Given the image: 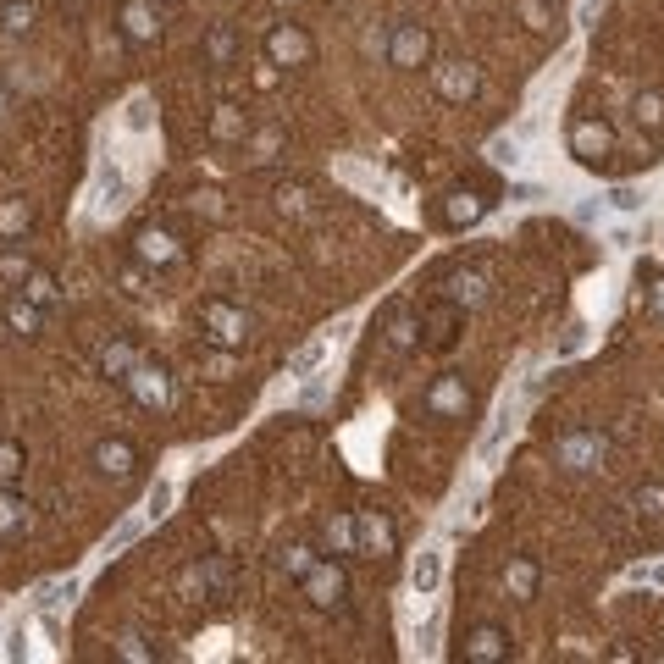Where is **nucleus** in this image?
<instances>
[{
	"label": "nucleus",
	"mask_w": 664,
	"mask_h": 664,
	"mask_svg": "<svg viewBox=\"0 0 664 664\" xmlns=\"http://www.w3.org/2000/svg\"><path fill=\"white\" fill-rule=\"evenodd\" d=\"M604 454L609 438L598 427H576L565 438H554V465H565V471H593V465H604Z\"/></svg>",
	"instance_id": "f257e3e1"
},
{
	"label": "nucleus",
	"mask_w": 664,
	"mask_h": 664,
	"mask_svg": "<svg viewBox=\"0 0 664 664\" xmlns=\"http://www.w3.org/2000/svg\"><path fill=\"white\" fill-rule=\"evenodd\" d=\"M200 327H205L211 344L238 349V344H244V332H249V316L238 305H227V299H205V305H200Z\"/></svg>",
	"instance_id": "f03ea898"
},
{
	"label": "nucleus",
	"mask_w": 664,
	"mask_h": 664,
	"mask_svg": "<svg viewBox=\"0 0 664 664\" xmlns=\"http://www.w3.org/2000/svg\"><path fill=\"white\" fill-rule=\"evenodd\" d=\"M570 155H576L581 166H598L615 155V128H609L604 117H581L576 128H570Z\"/></svg>",
	"instance_id": "7ed1b4c3"
},
{
	"label": "nucleus",
	"mask_w": 664,
	"mask_h": 664,
	"mask_svg": "<svg viewBox=\"0 0 664 664\" xmlns=\"http://www.w3.org/2000/svg\"><path fill=\"white\" fill-rule=\"evenodd\" d=\"M388 61H393V67H404V72L427 67V61H432V34H427L421 23H393V34H388Z\"/></svg>",
	"instance_id": "20e7f679"
},
{
	"label": "nucleus",
	"mask_w": 664,
	"mask_h": 664,
	"mask_svg": "<svg viewBox=\"0 0 664 664\" xmlns=\"http://www.w3.org/2000/svg\"><path fill=\"white\" fill-rule=\"evenodd\" d=\"M305 598L316 609H332V604H344V593H349V581H344V565H332V559H316V565L305 570Z\"/></svg>",
	"instance_id": "39448f33"
},
{
	"label": "nucleus",
	"mask_w": 664,
	"mask_h": 664,
	"mask_svg": "<svg viewBox=\"0 0 664 664\" xmlns=\"http://www.w3.org/2000/svg\"><path fill=\"white\" fill-rule=\"evenodd\" d=\"M266 56H272V67H305L316 56V45H310V34L299 23H277L266 34Z\"/></svg>",
	"instance_id": "423d86ee"
},
{
	"label": "nucleus",
	"mask_w": 664,
	"mask_h": 664,
	"mask_svg": "<svg viewBox=\"0 0 664 664\" xmlns=\"http://www.w3.org/2000/svg\"><path fill=\"white\" fill-rule=\"evenodd\" d=\"M122 388H128L133 399L144 404V410H166V399H172V382H166V371H161V366H144V360L128 371V377H122Z\"/></svg>",
	"instance_id": "0eeeda50"
},
{
	"label": "nucleus",
	"mask_w": 664,
	"mask_h": 664,
	"mask_svg": "<svg viewBox=\"0 0 664 664\" xmlns=\"http://www.w3.org/2000/svg\"><path fill=\"white\" fill-rule=\"evenodd\" d=\"M465 327V305H454V299H438V305H427V316H421V332H427L432 349H449L454 338H460Z\"/></svg>",
	"instance_id": "6e6552de"
},
{
	"label": "nucleus",
	"mask_w": 664,
	"mask_h": 664,
	"mask_svg": "<svg viewBox=\"0 0 664 664\" xmlns=\"http://www.w3.org/2000/svg\"><path fill=\"white\" fill-rule=\"evenodd\" d=\"M427 410L443 415V421H454V415L471 410V388H465L460 371H443V377L432 382V388H427Z\"/></svg>",
	"instance_id": "1a4fd4ad"
},
{
	"label": "nucleus",
	"mask_w": 664,
	"mask_h": 664,
	"mask_svg": "<svg viewBox=\"0 0 664 664\" xmlns=\"http://www.w3.org/2000/svg\"><path fill=\"white\" fill-rule=\"evenodd\" d=\"M465 659L471 664H498V659H510V631L504 626H471L465 631Z\"/></svg>",
	"instance_id": "9d476101"
},
{
	"label": "nucleus",
	"mask_w": 664,
	"mask_h": 664,
	"mask_svg": "<svg viewBox=\"0 0 664 664\" xmlns=\"http://www.w3.org/2000/svg\"><path fill=\"white\" fill-rule=\"evenodd\" d=\"M432 83H438L443 100H471L476 89H482V78H476L471 61H438V67H432Z\"/></svg>",
	"instance_id": "9b49d317"
},
{
	"label": "nucleus",
	"mask_w": 664,
	"mask_h": 664,
	"mask_svg": "<svg viewBox=\"0 0 664 664\" xmlns=\"http://www.w3.org/2000/svg\"><path fill=\"white\" fill-rule=\"evenodd\" d=\"M122 34H128L133 45H150V39L161 34V12H155V0H128V6H122Z\"/></svg>",
	"instance_id": "f8f14e48"
},
{
	"label": "nucleus",
	"mask_w": 664,
	"mask_h": 664,
	"mask_svg": "<svg viewBox=\"0 0 664 664\" xmlns=\"http://www.w3.org/2000/svg\"><path fill=\"white\" fill-rule=\"evenodd\" d=\"M355 537H360V554H393V521L388 515H377V510H366V515H355Z\"/></svg>",
	"instance_id": "ddd939ff"
},
{
	"label": "nucleus",
	"mask_w": 664,
	"mask_h": 664,
	"mask_svg": "<svg viewBox=\"0 0 664 664\" xmlns=\"http://www.w3.org/2000/svg\"><path fill=\"white\" fill-rule=\"evenodd\" d=\"M487 205H493L487 194H476V189H454L449 200H443V222H449V227H471V222H482V216H487Z\"/></svg>",
	"instance_id": "4468645a"
},
{
	"label": "nucleus",
	"mask_w": 664,
	"mask_h": 664,
	"mask_svg": "<svg viewBox=\"0 0 664 664\" xmlns=\"http://www.w3.org/2000/svg\"><path fill=\"white\" fill-rule=\"evenodd\" d=\"M122 194H128L122 172H117V166H100V183H95V205H89V216H95V222L117 216V211H122Z\"/></svg>",
	"instance_id": "2eb2a0df"
},
{
	"label": "nucleus",
	"mask_w": 664,
	"mask_h": 664,
	"mask_svg": "<svg viewBox=\"0 0 664 664\" xmlns=\"http://www.w3.org/2000/svg\"><path fill=\"white\" fill-rule=\"evenodd\" d=\"M95 465L122 482V476H133V465H139V449H133L128 438H106V443H95Z\"/></svg>",
	"instance_id": "dca6fc26"
},
{
	"label": "nucleus",
	"mask_w": 664,
	"mask_h": 664,
	"mask_svg": "<svg viewBox=\"0 0 664 664\" xmlns=\"http://www.w3.org/2000/svg\"><path fill=\"white\" fill-rule=\"evenodd\" d=\"M133 249H139L144 266H172V261H178V238L161 233V227H144V233L133 238Z\"/></svg>",
	"instance_id": "f3484780"
},
{
	"label": "nucleus",
	"mask_w": 664,
	"mask_h": 664,
	"mask_svg": "<svg viewBox=\"0 0 664 664\" xmlns=\"http://www.w3.org/2000/svg\"><path fill=\"white\" fill-rule=\"evenodd\" d=\"M504 581H510L515 598H537V581H543V570H537V559H510V570H504Z\"/></svg>",
	"instance_id": "a211bd4d"
},
{
	"label": "nucleus",
	"mask_w": 664,
	"mask_h": 664,
	"mask_svg": "<svg viewBox=\"0 0 664 664\" xmlns=\"http://www.w3.org/2000/svg\"><path fill=\"white\" fill-rule=\"evenodd\" d=\"M438 581H443V554H438V548H427V554L415 559V570H410V587L427 598V593H438Z\"/></svg>",
	"instance_id": "6ab92c4d"
},
{
	"label": "nucleus",
	"mask_w": 664,
	"mask_h": 664,
	"mask_svg": "<svg viewBox=\"0 0 664 664\" xmlns=\"http://www.w3.org/2000/svg\"><path fill=\"white\" fill-rule=\"evenodd\" d=\"M233 56H238V34L233 28H211L205 34V61L211 67H233Z\"/></svg>",
	"instance_id": "aec40b11"
},
{
	"label": "nucleus",
	"mask_w": 664,
	"mask_h": 664,
	"mask_svg": "<svg viewBox=\"0 0 664 664\" xmlns=\"http://www.w3.org/2000/svg\"><path fill=\"white\" fill-rule=\"evenodd\" d=\"M28 532V504L17 493H0V537H17Z\"/></svg>",
	"instance_id": "412c9836"
},
{
	"label": "nucleus",
	"mask_w": 664,
	"mask_h": 664,
	"mask_svg": "<svg viewBox=\"0 0 664 664\" xmlns=\"http://www.w3.org/2000/svg\"><path fill=\"white\" fill-rule=\"evenodd\" d=\"M72 598H78V581H50V587H39L34 609H39V615H56V609L72 604Z\"/></svg>",
	"instance_id": "4be33fe9"
},
{
	"label": "nucleus",
	"mask_w": 664,
	"mask_h": 664,
	"mask_svg": "<svg viewBox=\"0 0 664 664\" xmlns=\"http://www.w3.org/2000/svg\"><path fill=\"white\" fill-rule=\"evenodd\" d=\"M327 349H332V344H327V338H310V344H305V349H299V355H294V360H288V377H310V371H316V366H321V360H327Z\"/></svg>",
	"instance_id": "5701e85b"
},
{
	"label": "nucleus",
	"mask_w": 664,
	"mask_h": 664,
	"mask_svg": "<svg viewBox=\"0 0 664 664\" xmlns=\"http://www.w3.org/2000/svg\"><path fill=\"white\" fill-rule=\"evenodd\" d=\"M28 23H34V6H28V0H6V6H0V28H6V34H28Z\"/></svg>",
	"instance_id": "b1692460"
},
{
	"label": "nucleus",
	"mask_w": 664,
	"mask_h": 664,
	"mask_svg": "<svg viewBox=\"0 0 664 664\" xmlns=\"http://www.w3.org/2000/svg\"><path fill=\"white\" fill-rule=\"evenodd\" d=\"M327 548H338V554H360V537H355V521H327Z\"/></svg>",
	"instance_id": "393cba45"
},
{
	"label": "nucleus",
	"mask_w": 664,
	"mask_h": 664,
	"mask_svg": "<svg viewBox=\"0 0 664 664\" xmlns=\"http://www.w3.org/2000/svg\"><path fill=\"white\" fill-rule=\"evenodd\" d=\"M6 321H12L17 332H39V305L34 299H6Z\"/></svg>",
	"instance_id": "a878e982"
},
{
	"label": "nucleus",
	"mask_w": 664,
	"mask_h": 664,
	"mask_svg": "<svg viewBox=\"0 0 664 664\" xmlns=\"http://www.w3.org/2000/svg\"><path fill=\"white\" fill-rule=\"evenodd\" d=\"M100 366H106V377H117V382H122V377H128L133 366H139V355H133L128 344H111L106 355H100Z\"/></svg>",
	"instance_id": "bb28decb"
},
{
	"label": "nucleus",
	"mask_w": 664,
	"mask_h": 664,
	"mask_svg": "<svg viewBox=\"0 0 664 664\" xmlns=\"http://www.w3.org/2000/svg\"><path fill=\"white\" fill-rule=\"evenodd\" d=\"M482 299H487V283H482V277H454V305H482Z\"/></svg>",
	"instance_id": "cd10ccee"
},
{
	"label": "nucleus",
	"mask_w": 664,
	"mask_h": 664,
	"mask_svg": "<svg viewBox=\"0 0 664 664\" xmlns=\"http://www.w3.org/2000/svg\"><path fill=\"white\" fill-rule=\"evenodd\" d=\"M637 122H648V128H664V95H637Z\"/></svg>",
	"instance_id": "c85d7f7f"
},
{
	"label": "nucleus",
	"mask_w": 664,
	"mask_h": 664,
	"mask_svg": "<svg viewBox=\"0 0 664 664\" xmlns=\"http://www.w3.org/2000/svg\"><path fill=\"white\" fill-rule=\"evenodd\" d=\"M415 332H421V321H415V316H404V310L388 321V338H393L399 349H410V344H415Z\"/></svg>",
	"instance_id": "c756f323"
},
{
	"label": "nucleus",
	"mask_w": 664,
	"mask_h": 664,
	"mask_svg": "<svg viewBox=\"0 0 664 664\" xmlns=\"http://www.w3.org/2000/svg\"><path fill=\"white\" fill-rule=\"evenodd\" d=\"M17 471H23V449H17V443H6V438H0V487L12 482Z\"/></svg>",
	"instance_id": "7c9ffc66"
},
{
	"label": "nucleus",
	"mask_w": 664,
	"mask_h": 664,
	"mask_svg": "<svg viewBox=\"0 0 664 664\" xmlns=\"http://www.w3.org/2000/svg\"><path fill=\"white\" fill-rule=\"evenodd\" d=\"M310 565H316V548H305V543H294V548L283 554V570H288V576H305Z\"/></svg>",
	"instance_id": "2f4dec72"
},
{
	"label": "nucleus",
	"mask_w": 664,
	"mask_h": 664,
	"mask_svg": "<svg viewBox=\"0 0 664 664\" xmlns=\"http://www.w3.org/2000/svg\"><path fill=\"white\" fill-rule=\"evenodd\" d=\"M28 299H34V305H50V299H56V277H50V272H28Z\"/></svg>",
	"instance_id": "473e14b6"
},
{
	"label": "nucleus",
	"mask_w": 664,
	"mask_h": 664,
	"mask_svg": "<svg viewBox=\"0 0 664 664\" xmlns=\"http://www.w3.org/2000/svg\"><path fill=\"white\" fill-rule=\"evenodd\" d=\"M166 504H172V482H155V493H150V510H144V521H161V515H166Z\"/></svg>",
	"instance_id": "72a5a7b5"
},
{
	"label": "nucleus",
	"mask_w": 664,
	"mask_h": 664,
	"mask_svg": "<svg viewBox=\"0 0 664 664\" xmlns=\"http://www.w3.org/2000/svg\"><path fill=\"white\" fill-rule=\"evenodd\" d=\"M117 653H122V659H155V648H150V642H144V637H133V631H128V637L117 642Z\"/></svg>",
	"instance_id": "f704fd0d"
},
{
	"label": "nucleus",
	"mask_w": 664,
	"mask_h": 664,
	"mask_svg": "<svg viewBox=\"0 0 664 664\" xmlns=\"http://www.w3.org/2000/svg\"><path fill=\"white\" fill-rule=\"evenodd\" d=\"M17 227H28V211L23 205H6V211H0V233H17Z\"/></svg>",
	"instance_id": "c9c22d12"
},
{
	"label": "nucleus",
	"mask_w": 664,
	"mask_h": 664,
	"mask_svg": "<svg viewBox=\"0 0 664 664\" xmlns=\"http://www.w3.org/2000/svg\"><path fill=\"white\" fill-rule=\"evenodd\" d=\"M521 12H526V28H537V34L548 28V12L537 6V0H521Z\"/></svg>",
	"instance_id": "e433bc0d"
},
{
	"label": "nucleus",
	"mask_w": 664,
	"mask_h": 664,
	"mask_svg": "<svg viewBox=\"0 0 664 664\" xmlns=\"http://www.w3.org/2000/svg\"><path fill=\"white\" fill-rule=\"evenodd\" d=\"M609 205H615V211H637L642 194H637V189H615V194H609Z\"/></svg>",
	"instance_id": "4c0bfd02"
},
{
	"label": "nucleus",
	"mask_w": 664,
	"mask_h": 664,
	"mask_svg": "<svg viewBox=\"0 0 664 664\" xmlns=\"http://www.w3.org/2000/svg\"><path fill=\"white\" fill-rule=\"evenodd\" d=\"M139 532H144V521H128V526H122V532H117V537H111V543H106V548H128V543H133V537H139Z\"/></svg>",
	"instance_id": "58836bf2"
},
{
	"label": "nucleus",
	"mask_w": 664,
	"mask_h": 664,
	"mask_svg": "<svg viewBox=\"0 0 664 664\" xmlns=\"http://www.w3.org/2000/svg\"><path fill=\"white\" fill-rule=\"evenodd\" d=\"M216 133H222V139H233V133H244V122H238L233 111H222V117H216Z\"/></svg>",
	"instance_id": "ea45409f"
},
{
	"label": "nucleus",
	"mask_w": 664,
	"mask_h": 664,
	"mask_svg": "<svg viewBox=\"0 0 664 664\" xmlns=\"http://www.w3.org/2000/svg\"><path fill=\"white\" fill-rule=\"evenodd\" d=\"M205 576H211V587H227V559H211V565H205Z\"/></svg>",
	"instance_id": "a19ab883"
},
{
	"label": "nucleus",
	"mask_w": 664,
	"mask_h": 664,
	"mask_svg": "<svg viewBox=\"0 0 664 664\" xmlns=\"http://www.w3.org/2000/svg\"><path fill=\"white\" fill-rule=\"evenodd\" d=\"M0 272H6V277H23L28 266H23V255H6V261H0Z\"/></svg>",
	"instance_id": "79ce46f5"
},
{
	"label": "nucleus",
	"mask_w": 664,
	"mask_h": 664,
	"mask_svg": "<svg viewBox=\"0 0 664 664\" xmlns=\"http://www.w3.org/2000/svg\"><path fill=\"white\" fill-rule=\"evenodd\" d=\"M648 305H653V316H664V277L653 283V299H648Z\"/></svg>",
	"instance_id": "37998d69"
}]
</instances>
